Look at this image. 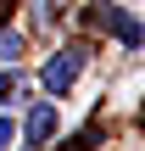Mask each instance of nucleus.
I'll return each mask as SVG.
<instances>
[{
	"label": "nucleus",
	"mask_w": 145,
	"mask_h": 151,
	"mask_svg": "<svg viewBox=\"0 0 145 151\" xmlns=\"http://www.w3.org/2000/svg\"><path fill=\"white\" fill-rule=\"evenodd\" d=\"M56 123H61V112H56V101H34L28 106V118H22V146H45L50 134H56Z\"/></svg>",
	"instance_id": "f03ea898"
},
{
	"label": "nucleus",
	"mask_w": 145,
	"mask_h": 151,
	"mask_svg": "<svg viewBox=\"0 0 145 151\" xmlns=\"http://www.w3.org/2000/svg\"><path fill=\"white\" fill-rule=\"evenodd\" d=\"M78 73H84V50H78V45H61V50H50V62L39 67V84H45V95H67V90L78 84Z\"/></svg>",
	"instance_id": "f257e3e1"
},
{
	"label": "nucleus",
	"mask_w": 145,
	"mask_h": 151,
	"mask_svg": "<svg viewBox=\"0 0 145 151\" xmlns=\"http://www.w3.org/2000/svg\"><path fill=\"white\" fill-rule=\"evenodd\" d=\"M95 11H101V22L117 34V45H123V50H140V45H145V22H134L123 6H95Z\"/></svg>",
	"instance_id": "7ed1b4c3"
},
{
	"label": "nucleus",
	"mask_w": 145,
	"mask_h": 151,
	"mask_svg": "<svg viewBox=\"0 0 145 151\" xmlns=\"http://www.w3.org/2000/svg\"><path fill=\"white\" fill-rule=\"evenodd\" d=\"M17 95H28V73H0V106H17Z\"/></svg>",
	"instance_id": "20e7f679"
},
{
	"label": "nucleus",
	"mask_w": 145,
	"mask_h": 151,
	"mask_svg": "<svg viewBox=\"0 0 145 151\" xmlns=\"http://www.w3.org/2000/svg\"><path fill=\"white\" fill-rule=\"evenodd\" d=\"M11 140H17V123H11V118H0V151H11Z\"/></svg>",
	"instance_id": "423d86ee"
},
{
	"label": "nucleus",
	"mask_w": 145,
	"mask_h": 151,
	"mask_svg": "<svg viewBox=\"0 0 145 151\" xmlns=\"http://www.w3.org/2000/svg\"><path fill=\"white\" fill-rule=\"evenodd\" d=\"M22 56V34L17 28H0V62H17Z\"/></svg>",
	"instance_id": "39448f33"
},
{
	"label": "nucleus",
	"mask_w": 145,
	"mask_h": 151,
	"mask_svg": "<svg viewBox=\"0 0 145 151\" xmlns=\"http://www.w3.org/2000/svg\"><path fill=\"white\" fill-rule=\"evenodd\" d=\"M28 151H34V146H28Z\"/></svg>",
	"instance_id": "0eeeda50"
}]
</instances>
